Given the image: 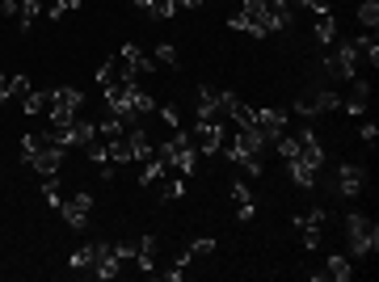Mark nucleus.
Returning <instances> with one entry per match:
<instances>
[{
    "label": "nucleus",
    "mask_w": 379,
    "mask_h": 282,
    "mask_svg": "<svg viewBox=\"0 0 379 282\" xmlns=\"http://www.w3.org/2000/svg\"><path fill=\"white\" fill-rule=\"evenodd\" d=\"M232 198H237V207H240V202H253V189H249V182H232Z\"/></svg>",
    "instance_id": "obj_36"
},
{
    "label": "nucleus",
    "mask_w": 379,
    "mask_h": 282,
    "mask_svg": "<svg viewBox=\"0 0 379 282\" xmlns=\"http://www.w3.org/2000/svg\"><path fill=\"white\" fill-rule=\"evenodd\" d=\"M89 211H93V194H76L72 202L59 207V215H63V224H68L72 232H85V228H89Z\"/></svg>",
    "instance_id": "obj_10"
},
{
    "label": "nucleus",
    "mask_w": 379,
    "mask_h": 282,
    "mask_svg": "<svg viewBox=\"0 0 379 282\" xmlns=\"http://www.w3.org/2000/svg\"><path fill=\"white\" fill-rule=\"evenodd\" d=\"M105 152H110V160H114V164H127V160H131V147H127V131H123L118 140H105Z\"/></svg>",
    "instance_id": "obj_29"
},
{
    "label": "nucleus",
    "mask_w": 379,
    "mask_h": 282,
    "mask_svg": "<svg viewBox=\"0 0 379 282\" xmlns=\"http://www.w3.org/2000/svg\"><path fill=\"white\" fill-rule=\"evenodd\" d=\"M325 224H329V211H325V207H312L308 215H295V232L303 240V249H316V244H321Z\"/></svg>",
    "instance_id": "obj_6"
},
{
    "label": "nucleus",
    "mask_w": 379,
    "mask_h": 282,
    "mask_svg": "<svg viewBox=\"0 0 379 282\" xmlns=\"http://www.w3.org/2000/svg\"><path fill=\"white\" fill-rule=\"evenodd\" d=\"M253 215H257V207H253V202H240V207H237V219H240V224H249Z\"/></svg>",
    "instance_id": "obj_38"
},
{
    "label": "nucleus",
    "mask_w": 379,
    "mask_h": 282,
    "mask_svg": "<svg viewBox=\"0 0 379 282\" xmlns=\"http://www.w3.org/2000/svg\"><path fill=\"white\" fill-rule=\"evenodd\" d=\"M131 101H135V114H152V110H156V97L147 93V89H135Z\"/></svg>",
    "instance_id": "obj_33"
},
{
    "label": "nucleus",
    "mask_w": 379,
    "mask_h": 282,
    "mask_svg": "<svg viewBox=\"0 0 379 282\" xmlns=\"http://www.w3.org/2000/svg\"><path fill=\"white\" fill-rule=\"evenodd\" d=\"M123 131H127V122H123L118 114H105V118L97 122V135H101V140H118Z\"/></svg>",
    "instance_id": "obj_28"
},
{
    "label": "nucleus",
    "mask_w": 379,
    "mask_h": 282,
    "mask_svg": "<svg viewBox=\"0 0 379 282\" xmlns=\"http://www.w3.org/2000/svg\"><path fill=\"white\" fill-rule=\"evenodd\" d=\"M367 101H371V80L354 76V80H350V97H341V105H346L350 114H363V110H367Z\"/></svg>",
    "instance_id": "obj_15"
},
{
    "label": "nucleus",
    "mask_w": 379,
    "mask_h": 282,
    "mask_svg": "<svg viewBox=\"0 0 379 282\" xmlns=\"http://www.w3.org/2000/svg\"><path fill=\"white\" fill-rule=\"evenodd\" d=\"M186 253L190 257H207V253H215V240H211V236H198V240L186 244Z\"/></svg>",
    "instance_id": "obj_32"
},
{
    "label": "nucleus",
    "mask_w": 379,
    "mask_h": 282,
    "mask_svg": "<svg viewBox=\"0 0 379 282\" xmlns=\"http://www.w3.org/2000/svg\"><path fill=\"white\" fill-rule=\"evenodd\" d=\"M325 68H329V76H337V80H354L358 68H363V59H358V51H354L350 38H333L329 55H325Z\"/></svg>",
    "instance_id": "obj_3"
},
{
    "label": "nucleus",
    "mask_w": 379,
    "mask_h": 282,
    "mask_svg": "<svg viewBox=\"0 0 379 282\" xmlns=\"http://www.w3.org/2000/svg\"><path fill=\"white\" fill-rule=\"evenodd\" d=\"M325 278H333V282H350V278H354V261L333 253L329 261H325Z\"/></svg>",
    "instance_id": "obj_22"
},
{
    "label": "nucleus",
    "mask_w": 379,
    "mask_h": 282,
    "mask_svg": "<svg viewBox=\"0 0 379 282\" xmlns=\"http://www.w3.org/2000/svg\"><path fill=\"white\" fill-rule=\"evenodd\" d=\"M350 43H354V51H358L363 68H379V43H375V34H371V30H367V34H354Z\"/></svg>",
    "instance_id": "obj_18"
},
{
    "label": "nucleus",
    "mask_w": 379,
    "mask_h": 282,
    "mask_svg": "<svg viewBox=\"0 0 379 282\" xmlns=\"http://www.w3.org/2000/svg\"><path fill=\"white\" fill-rule=\"evenodd\" d=\"M375 135H379L375 122H363V127H358V140H363V143H375Z\"/></svg>",
    "instance_id": "obj_37"
},
{
    "label": "nucleus",
    "mask_w": 379,
    "mask_h": 282,
    "mask_svg": "<svg viewBox=\"0 0 379 282\" xmlns=\"http://www.w3.org/2000/svg\"><path fill=\"white\" fill-rule=\"evenodd\" d=\"M43 202H47L51 211H59V207H63V194H59V177H43Z\"/></svg>",
    "instance_id": "obj_30"
},
{
    "label": "nucleus",
    "mask_w": 379,
    "mask_h": 282,
    "mask_svg": "<svg viewBox=\"0 0 379 282\" xmlns=\"http://www.w3.org/2000/svg\"><path fill=\"white\" fill-rule=\"evenodd\" d=\"M89 140H97V122L93 118H76V122H72V143L85 147Z\"/></svg>",
    "instance_id": "obj_27"
},
{
    "label": "nucleus",
    "mask_w": 379,
    "mask_h": 282,
    "mask_svg": "<svg viewBox=\"0 0 379 282\" xmlns=\"http://www.w3.org/2000/svg\"><path fill=\"white\" fill-rule=\"evenodd\" d=\"M114 249H118V257H123V261H131V257L140 253V236H135V240H118Z\"/></svg>",
    "instance_id": "obj_35"
},
{
    "label": "nucleus",
    "mask_w": 379,
    "mask_h": 282,
    "mask_svg": "<svg viewBox=\"0 0 379 282\" xmlns=\"http://www.w3.org/2000/svg\"><path fill=\"white\" fill-rule=\"evenodd\" d=\"M81 105H85V93L81 89H55L51 97V127H72L81 118Z\"/></svg>",
    "instance_id": "obj_4"
},
{
    "label": "nucleus",
    "mask_w": 379,
    "mask_h": 282,
    "mask_svg": "<svg viewBox=\"0 0 379 282\" xmlns=\"http://www.w3.org/2000/svg\"><path fill=\"white\" fill-rule=\"evenodd\" d=\"M51 97H55V89H30V93L21 97V110L34 118V114H47L51 110Z\"/></svg>",
    "instance_id": "obj_20"
},
{
    "label": "nucleus",
    "mask_w": 379,
    "mask_h": 282,
    "mask_svg": "<svg viewBox=\"0 0 379 282\" xmlns=\"http://www.w3.org/2000/svg\"><path fill=\"white\" fill-rule=\"evenodd\" d=\"M224 122H202L198 118V127H194V147H198V156H219V147H224Z\"/></svg>",
    "instance_id": "obj_9"
},
{
    "label": "nucleus",
    "mask_w": 379,
    "mask_h": 282,
    "mask_svg": "<svg viewBox=\"0 0 379 282\" xmlns=\"http://www.w3.org/2000/svg\"><path fill=\"white\" fill-rule=\"evenodd\" d=\"M198 118L202 122H224V110H219V93L215 89H198Z\"/></svg>",
    "instance_id": "obj_17"
},
{
    "label": "nucleus",
    "mask_w": 379,
    "mask_h": 282,
    "mask_svg": "<svg viewBox=\"0 0 379 282\" xmlns=\"http://www.w3.org/2000/svg\"><path fill=\"white\" fill-rule=\"evenodd\" d=\"M63 160H68V152L59 147V143L43 135V147L34 152V160H30V169L38 173V177H59V169H63Z\"/></svg>",
    "instance_id": "obj_5"
},
{
    "label": "nucleus",
    "mask_w": 379,
    "mask_h": 282,
    "mask_svg": "<svg viewBox=\"0 0 379 282\" xmlns=\"http://www.w3.org/2000/svg\"><path fill=\"white\" fill-rule=\"evenodd\" d=\"M89 274H97L101 282H110V278L123 274V257H118L114 240H97V257H93V270H89Z\"/></svg>",
    "instance_id": "obj_8"
},
{
    "label": "nucleus",
    "mask_w": 379,
    "mask_h": 282,
    "mask_svg": "<svg viewBox=\"0 0 379 282\" xmlns=\"http://www.w3.org/2000/svg\"><path fill=\"white\" fill-rule=\"evenodd\" d=\"M13 97V76H0V101H9Z\"/></svg>",
    "instance_id": "obj_40"
},
{
    "label": "nucleus",
    "mask_w": 379,
    "mask_h": 282,
    "mask_svg": "<svg viewBox=\"0 0 379 282\" xmlns=\"http://www.w3.org/2000/svg\"><path fill=\"white\" fill-rule=\"evenodd\" d=\"M43 17V0H21V9H17V30H34V21Z\"/></svg>",
    "instance_id": "obj_23"
},
{
    "label": "nucleus",
    "mask_w": 379,
    "mask_h": 282,
    "mask_svg": "<svg viewBox=\"0 0 379 282\" xmlns=\"http://www.w3.org/2000/svg\"><path fill=\"white\" fill-rule=\"evenodd\" d=\"M295 147H299V160L303 164H312V169L325 164V147L316 140V131H295Z\"/></svg>",
    "instance_id": "obj_13"
},
{
    "label": "nucleus",
    "mask_w": 379,
    "mask_h": 282,
    "mask_svg": "<svg viewBox=\"0 0 379 282\" xmlns=\"http://www.w3.org/2000/svg\"><path fill=\"white\" fill-rule=\"evenodd\" d=\"M118 59H123V63H127L135 76H147V72H156V59H152L147 51H140L135 43H127V47L118 51Z\"/></svg>",
    "instance_id": "obj_14"
},
{
    "label": "nucleus",
    "mask_w": 379,
    "mask_h": 282,
    "mask_svg": "<svg viewBox=\"0 0 379 282\" xmlns=\"http://www.w3.org/2000/svg\"><path fill=\"white\" fill-rule=\"evenodd\" d=\"M152 59H156V68H177V47L173 43H156Z\"/></svg>",
    "instance_id": "obj_31"
},
{
    "label": "nucleus",
    "mask_w": 379,
    "mask_h": 282,
    "mask_svg": "<svg viewBox=\"0 0 379 282\" xmlns=\"http://www.w3.org/2000/svg\"><path fill=\"white\" fill-rule=\"evenodd\" d=\"M286 127H291V110H270V105L257 110V131L266 135V143H274L279 135H286Z\"/></svg>",
    "instance_id": "obj_11"
},
{
    "label": "nucleus",
    "mask_w": 379,
    "mask_h": 282,
    "mask_svg": "<svg viewBox=\"0 0 379 282\" xmlns=\"http://www.w3.org/2000/svg\"><path fill=\"white\" fill-rule=\"evenodd\" d=\"M363 186H367V169L363 164H341L337 169V194L341 198H358Z\"/></svg>",
    "instance_id": "obj_12"
},
{
    "label": "nucleus",
    "mask_w": 379,
    "mask_h": 282,
    "mask_svg": "<svg viewBox=\"0 0 379 282\" xmlns=\"http://www.w3.org/2000/svg\"><path fill=\"white\" fill-rule=\"evenodd\" d=\"M346 232H350V253L354 257H375L379 249V224L367 219L363 211H350L346 215Z\"/></svg>",
    "instance_id": "obj_2"
},
{
    "label": "nucleus",
    "mask_w": 379,
    "mask_h": 282,
    "mask_svg": "<svg viewBox=\"0 0 379 282\" xmlns=\"http://www.w3.org/2000/svg\"><path fill=\"white\" fill-rule=\"evenodd\" d=\"M156 156H160L177 177H194V173H198V147H194V135L182 131V127L156 147Z\"/></svg>",
    "instance_id": "obj_1"
},
{
    "label": "nucleus",
    "mask_w": 379,
    "mask_h": 282,
    "mask_svg": "<svg viewBox=\"0 0 379 282\" xmlns=\"http://www.w3.org/2000/svg\"><path fill=\"white\" fill-rule=\"evenodd\" d=\"M286 169H291V182H295L299 189H312V186H316V169H312V164H303V160H291Z\"/></svg>",
    "instance_id": "obj_24"
},
{
    "label": "nucleus",
    "mask_w": 379,
    "mask_h": 282,
    "mask_svg": "<svg viewBox=\"0 0 379 282\" xmlns=\"http://www.w3.org/2000/svg\"><path fill=\"white\" fill-rule=\"evenodd\" d=\"M156 236H140V253H135V261H140L143 274H156Z\"/></svg>",
    "instance_id": "obj_21"
},
{
    "label": "nucleus",
    "mask_w": 379,
    "mask_h": 282,
    "mask_svg": "<svg viewBox=\"0 0 379 282\" xmlns=\"http://www.w3.org/2000/svg\"><path fill=\"white\" fill-rule=\"evenodd\" d=\"M341 105V97L333 93V89H321V93L312 97H299L295 105H291V114H299V118H321V114H333Z\"/></svg>",
    "instance_id": "obj_7"
},
{
    "label": "nucleus",
    "mask_w": 379,
    "mask_h": 282,
    "mask_svg": "<svg viewBox=\"0 0 379 282\" xmlns=\"http://www.w3.org/2000/svg\"><path fill=\"white\" fill-rule=\"evenodd\" d=\"M118 80H135V72H131L123 59H105V63L97 68V85L105 89V85H118Z\"/></svg>",
    "instance_id": "obj_16"
},
{
    "label": "nucleus",
    "mask_w": 379,
    "mask_h": 282,
    "mask_svg": "<svg viewBox=\"0 0 379 282\" xmlns=\"http://www.w3.org/2000/svg\"><path fill=\"white\" fill-rule=\"evenodd\" d=\"M156 110H160V118H165V127H169V131H177V127H182V114H177V105H156Z\"/></svg>",
    "instance_id": "obj_34"
},
{
    "label": "nucleus",
    "mask_w": 379,
    "mask_h": 282,
    "mask_svg": "<svg viewBox=\"0 0 379 282\" xmlns=\"http://www.w3.org/2000/svg\"><path fill=\"white\" fill-rule=\"evenodd\" d=\"M93 257H97V240H89V244H81V249L68 257V266H72V270H93Z\"/></svg>",
    "instance_id": "obj_26"
},
{
    "label": "nucleus",
    "mask_w": 379,
    "mask_h": 282,
    "mask_svg": "<svg viewBox=\"0 0 379 282\" xmlns=\"http://www.w3.org/2000/svg\"><path fill=\"white\" fill-rule=\"evenodd\" d=\"M312 34H316V43H321V47H329L333 38H337V13H333V9L316 13V26H312Z\"/></svg>",
    "instance_id": "obj_19"
},
{
    "label": "nucleus",
    "mask_w": 379,
    "mask_h": 282,
    "mask_svg": "<svg viewBox=\"0 0 379 282\" xmlns=\"http://www.w3.org/2000/svg\"><path fill=\"white\" fill-rule=\"evenodd\" d=\"M358 26L363 30H379V0H358Z\"/></svg>",
    "instance_id": "obj_25"
},
{
    "label": "nucleus",
    "mask_w": 379,
    "mask_h": 282,
    "mask_svg": "<svg viewBox=\"0 0 379 282\" xmlns=\"http://www.w3.org/2000/svg\"><path fill=\"white\" fill-rule=\"evenodd\" d=\"M17 9H21V0H0V13L4 17H17Z\"/></svg>",
    "instance_id": "obj_39"
}]
</instances>
